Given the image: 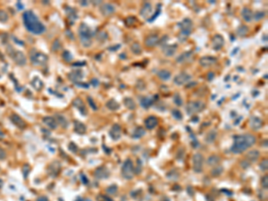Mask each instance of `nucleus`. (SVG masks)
Here are the masks:
<instances>
[{
    "mask_svg": "<svg viewBox=\"0 0 268 201\" xmlns=\"http://www.w3.org/2000/svg\"><path fill=\"white\" fill-rule=\"evenodd\" d=\"M256 142V138L252 134H244L234 136V143L232 147V152L233 154H241L249 147H252Z\"/></svg>",
    "mask_w": 268,
    "mask_h": 201,
    "instance_id": "nucleus-1",
    "label": "nucleus"
},
{
    "mask_svg": "<svg viewBox=\"0 0 268 201\" xmlns=\"http://www.w3.org/2000/svg\"><path fill=\"white\" fill-rule=\"evenodd\" d=\"M24 24L28 30L34 34H41L45 31V26L40 22L38 17L31 11H27L23 14Z\"/></svg>",
    "mask_w": 268,
    "mask_h": 201,
    "instance_id": "nucleus-2",
    "label": "nucleus"
},
{
    "mask_svg": "<svg viewBox=\"0 0 268 201\" xmlns=\"http://www.w3.org/2000/svg\"><path fill=\"white\" fill-rule=\"evenodd\" d=\"M178 26L180 28V32L178 37L179 40L180 41H183V40H187V38L191 33V29H192V26H193L192 21L189 18H186L179 23Z\"/></svg>",
    "mask_w": 268,
    "mask_h": 201,
    "instance_id": "nucleus-3",
    "label": "nucleus"
},
{
    "mask_svg": "<svg viewBox=\"0 0 268 201\" xmlns=\"http://www.w3.org/2000/svg\"><path fill=\"white\" fill-rule=\"evenodd\" d=\"M79 34L82 44L85 47H89L91 44V38H92V32L89 28L84 23H81L79 28Z\"/></svg>",
    "mask_w": 268,
    "mask_h": 201,
    "instance_id": "nucleus-4",
    "label": "nucleus"
},
{
    "mask_svg": "<svg viewBox=\"0 0 268 201\" xmlns=\"http://www.w3.org/2000/svg\"><path fill=\"white\" fill-rule=\"evenodd\" d=\"M205 107H206V105L202 101H190L186 106V112L189 115H192L203 111Z\"/></svg>",
    "mask_w": 268,
    "mask_h": 201,
    "instance_id": "nucleus-5",
    "label": "nucleus"
},
{
    "mask_svg": "<svg viewBox=\"0 0 268 201\" xmlns=\"http://www.w3.org/2000/svg\"><path fill=\"white\" fill-rule=\"evenodd\" d=\"M122 175L126 180L132 179L134 175V166L132 159L128 158L124 161L122 166Z\"/></svg>",
    "mask_w": 268,
    "mask_h": 201,
    "instance_id": "nucleus-6",
    "label": "nucleus"
},
{
    "mask_svg": "<svg viewBox=\"0 0 268 201\" xmlns=\"http://www.w3.org/2000/svg\"><path fill=\"white\" fill-rule=\"evenodd\" d=\"M192 162H193V165H192V169L195 172L199 173L203 171V163H204V158L201 154L197 153L195 154L192 158Z\"/></svg>",
    "mask_w": 268,
    "mask_h": 201,
    "instance_id": "nucleus-7",
    "label": "nucleus"
},
{
    "mask_svg": "<svg viewBox=\"0 0 268 201\" xmlns=\"http://www.w3.org/2000/svg\"><path fill=\"white\" fill-rule=\"evenodd\" d=\"M191 76L189 73L181 72L180 74H177L174 78V82L178 86H181V85H184V84L188 83L189 81H191Z\"/></svg>",
    "mask_w": 268,
    "mask_h": 201,
    "instance_id": "nucleus-8",
    "label": "nucleus"
},
{
    "mask_svg": "<svg viewBox=\"0 0 268 201\" xmlns=\"http://www.w3.org/2000/svg\"><path fill=\"white\" fill-rule=\"evenodd\" d=\"M159 37L157 34H151L148 36L145 40V46L147 47H154L159 44Z\"/></svg>",
    "mask_w": 268,
    "mask_h": 201,
    "instance_id": "nucleus-9",
    "label": "nucleus"
},
{
    "mask_svg": "<svg viewBox=\"0 0 268 201\" xmlns=\"http://www.w3.org/2000/svg\"><path fill=\"white\" fill-rule=\"evenodd\" d=\"M112 140H118L121 139V136H122V128L120 126L118 123H115V125H113L112 129L110 130V132H109Z\"/></svg>",
    "mask_w": 268,
    "mask_h": 201,
    "instance_id": "nucleus-10",
    "label": "nucleus"
},
{
    "mask_svg": "<svg viewBox=\"0 0 268 201\" xmlns=\"http://www.w3.org/2000/svg\"><path fill=\"white\" fill-rule=\"evenodd\" d=\"M212 41H213V47L215 50H220L224 45V39L222 35H219V34L215 35Z\"/></svg>",
    "mask_w": 268,
    "mask_h": 201,
    "instance_id": "nucleus-11",
    "label": "nucleus"
},
{
    "mask_svg": "<svg viewBox=\"0 0 268 201\" xmlns=\"http://www.w3.org/2000/svg\"><path fill=\"white\" fill-rule=\"evenodd\" d=\"M100 12L104 16H108L115 12V6L112 4L106 3L100 7Z\"/></svg>",
    "mask_w": 268,
    "mask_h": 201,
    "instance_id": "nucleus-12",
    "label": "nucleus"
},
{
    "mask_svg": "<svg viewBox=\"0 0 268 201\" xmlns=\"http://www.w3.org/2000/svg\"><path fill=\"white\" fill-rule=\"evenodd\" d=\"M109 174H110V172L107 170V168L105 167V166H100V167L97 168L95 172H94L95 177L98 178V179H99V180L107 178L109 176Z\"/></svg>",
    "mask_w": 268,
    "mask_h": 201,
    "instance_id": "nucleus-13",
    "label": "nucleus"
},
{
    "mask_svg": "<svg viewBox=\"0 0 268 201\" xmlns=\"http://www.w3.org/2000/svg\"><path fill=\"white\" fill-rule=\"evenodd\" d=\"M249 125L254 130H257L263 126V122L259 117L252 116L250 118V121H249Z\"/></svg>",
    "mask_w": 268,
    "mask_h": 201,
    "instance_id": "nucleus-14",
    "label": "nucleus"
},
{
    "mask_svg": "<svg viewBox=\"0 0 268 201\" xmlns=\"http://www.w3.org/2000/svg\"><path fill=\"white\" fill-rule=\"evenodd\" d=\"M158 124V120L155 116H149L145 120V126L148 130H153Z\"/></svg>",
    "mask_w": 268,
    "mask_h": 201,
    "instance_id": "nucleus-15",
    "label": "nucleus"
},
{
    "mask_svg": "<svg viewBox=\"0 0 268 201\" xmlns=\"http://www.w3.org/2000/svg\"><path fill=\"white\" fill-rule=\"evenodd\" d=\"M217 62V59L214 57H203L200 58L199 60V64L204 66V67H208V66H211L214 64H215Z\"/></svg>",
    "mask_w": 268,
    "mask_h": 201,
    "instance_id": "nucleus-16",
    "label": "nucleus"
},
{
    "mask_svg": "<svg viewBox=\"0 0 268 201\" xmlns=\"http://www.w3.org/2000/svg\"><path fill=\"white\" fill-rule=\"evenodd\" d=\"M177 50V45H164L163 47V52L167 57H173Z\"/></svg>",
    "mask_w": 268,
    "mask_h": 201,
    "instance_id": "nucleus-17",
    "label": "nucleus"
},
{
    "mask_svg": "<svg viewBox=\"0 0 268 201\" xmlns=\"http://www.w3.org/2000/svg\"><path fill=\"white\" fill-rule=\"evenodd\" d=\"M151 12H152V5H151V4L146 2L142 5V8L140 9L139 14H140V15L143 18H148V16H149V15L151 14Z\"/></svg>",
    "mask_w": 268,
    "mask_h": 201,
    "instance_id": "nucleus-18",
    "label": "nucleus"
},
{
    "mask_svg": "<svg viewBox=\"0 0 268 201\" xmlns=\"http://www.w3.org/2000/svg\"><path fill=\"white\" fill-rule=\"evenodd\" d=\"M43 123H44L48 128H50V129L52 130H55L57 127V125H58L57 120L55 118L49 117V116L48 117H45L44 119H43Z\"/></svg>",
    "mask_w": 268,
    "mask_h": 201,
    "instance_id": "nucleus-19",
    "label": "nucleus"
},
{
    "mask_svg": "<svg viewBox=\"0 0 268 201\" xmlns=\"http://www.w3.org/2000/svg\"><path fill=\"white\" fill-rule=\"evenodd\" d=\"M31 60L36 64H41L46 61V57L40 53H35L34 56H31Z\"/></svg>",
    "mask_w": 268,
    "mask_h": 201,
    "instance_id": "nucleus-20",
    "label": "nucleus"
},
{
    "mask_svg": "<svg viewBox=\"0 0 268 201\" xmlns=\"http://www.w3.org/2000/svg\"><path fill=\"white\" fill-rule=\"evenodd\" d=\"M11 120H12V122L15 123V125H16L17 127H19V128H22H22H24V127L26 126L24 121H23L19 115H13L11 116Z\"/></svg>",
    "mask_w": 268,
    "mask_h": 201,
    "instance_id": "nucleus-21",
    "label": "nucleus"
},
{
    "mask_svg": "<svg viewBox=\"0 0 268 201\" xmlns=\"http://www.w3.org/2000/svg\"><path fill=\"white\" fill-rule=\"evenodd\" d=\"M259 156H260V153L257 150H251L248 152V154L246 155V158H247V161L249 162H256L257 158H259Z\"/></svg>",
    "mask_w": 268,
    "mask_h": 201,
    "instance_id": "nucleus-22",
    "label": "nucleus"
},
{
    "mask_svg": "<svg viewBox=\"0 0 268 201\" xmlns=\"http://www.w3.org/2000/svg\"><path fill=\"white\" fill-rule=\"evenodd\" d=\"M155 102V99L153 98H150V97H145L143 99H141L140 100V106L145 108V109H148L149 106H151Z\"/></svg>",
    "mask_w": 268,
    "mask_h": 201,
    "instance_id": "nucleus-23",
    "label": "nucleus"
},
{
    "mask_svg": "<svg viewBox=\"0 0 268 201\" xmlns=\"http://www.w3.org/2000/svg\"><path fill=\"white\" fill-rule=\"evenodd\" d=\"M241 16L246 22H250L253 19V13L249 8L245 7L241 12Z\"/></svg>",
    "mask_w": 268,
    "mask_h": 201,
    "instance_id": "nucleus-24",
    "label": "nucleus"
},
{
    "mask_svg": "<svg viewBox=\"0 0 268 201\" xmlns=\"http://www.w3.org/2000/svg\"><path fill=\"white\" fill-rule=\"evenodd\" d=\"M192 54H193V52H192V51L184 52V53H182L180 56H179L178 57H177V59H176V62H177V63H180V64H181V63H184V62H186V61H188L189 59H191V58Z\"/></svg>",
    "mask_w": 268,
    "mask_h": 201,
    "instance_id": "nucleus-25",
    "label": "nucleus"
},
{
    "mask_svg": "<svg viewBox=\"0 0 268 201\" xmlns=\"http://www.w3.org/2000/svg\"><path fill=\"white\" fill-rule=\"evenodd\" d=\"M105 106L109 110H112V111H116L120 108V104L115 99H110L109 101H107Z\"/></svg>",
    "mask_w": 268,
    "mask_h": 201,
    "instance_id": "nucleus-26",
    "label": "nucleus"
},
{
    "mask_svg": "<svg viewBox=\"0 0 268 201\" xmlns=\"http://www.w3.org/2000/svg\"><path fill=\"white\" fill-rule=\"evenodd\" d=\"M74 130L75 131L79 134H84L86 132V126L81 122H75Z\"/></svg>",
    "mask_w": 268,
    "mask_h": 201,
    "instance_id": "nucleus-27",
    "label": "nucleus"
},
{
    "mask_svg": "<svg viewBox=\"0 0 268 201\" xmlns=\"http://www.w3.org/2000/svg\"><path fill=\"white\" fill-rule=\"evenodd\" d=\"M74 105L75 106L80 110V112L82 114V115H86L87 114V111H86V108H85V106H84V104H83V102L81 101V99H76L74 100Z\"/></svg>",
    "mask_w": 268,
    "mask_h": 201,
    "instance_id": "nucleus-28",
    "label": "nucleus"
},
{
    "mask_svg": "<svg viewBox=\"0 0 268 201\" xmlns=\"http://www.w3.org/2000/svg\"><path fill=\"white\" fill-rule=\"evenodd\" d=\"M216 135H217L216 130H210L208 133L207 134V137H206L205 140L207 142H208V143H213L215 140V139H216Z\"/></svg>",
    "mask_w": 268,
    "mask_h": 201,
    "instance_id": "nucleus-29",
    "label": "nucleus"
},
{
    "mask_svg": "<svg viewBox=\"0 0 268 201\" xmlns=\"http://www.w3.org/2000/svg\"><path fill=\"white\" fill-rule=\"evenodd\" d=\"M123 104H124V106H125L128 109H130V110H134V109L136 108V104H135V102L133 101V99H131V98H125V99H123Z\"/></svg>",
    "mask_w": 268,
    "mask_h": 201,
    "instance_id": "nucleus-30",
    "label": "nucleus"
},
{
    "mask_svg": "<svg viewBox=\"0 0 268 201\" xmlns=\"http://www.w3.org/2000/svg\"><path fill=\"white\" fill-rule=\"evenodd\" d=\"M220 162V158L219 157L215 156V155H212L210 156L208 158V161L207 163L210 166H216Z\"/></svg>",
    "mask_w": 268,
    "mask_h": 201,
    "instance_id": "nucleus-31",
    "label": "nucleus"
},
{
    "mask_svg": "<svg viewBox=\"0 0 268 201\" xmlns=\"http://www.w3.org/2000/svg\"><path fill=\"white\" fill-rule=\"evenodd\" d=\"M145 133H146V131H145V130L143 129V127L139 126V127L135 129L133 134H132V138L133 139H140L141 137H143L145 135Z\"/></svg>",
    "mask_w": 268,
    "mask_h": 201,
    "instance_id": "nucleus-32",
    "label": "nucleus"
},
{
    "mask_svg": "<svg viewBox=\"0 0 268 201\" xmlns=\"http://www.w3.org/2000/svg\"><path fill=\"white\" fill-rule=\"evenodd\" d=\"M157 75H158V77L162 81H164L170 80V78H171V72H169V71H167V70H161V71H159V72H157Z\"/></svg>",
    "mask_w": 268,
    "mask_h": 201,
    "instance_id": "nucleus-33",
    "label": "nucleus"
},
{
    "mask_svg": "<svg viewBox=\"0 0 268 201\" xmlns=\"http://www.w3.org/2000/svg\"><path fill=\"white\" fill-rule=\"evenodd\" d=\"M14 60H15L17 64H25V62H26V60H25L24 56H23L22 53L18 52V51H17V52H15V57H14Z\"/></svg>",
    "mask_w": 268,
    "mask_h": 201,
    "instance_id": "nucleus-34",
    "label": "nucleus"
},
{
    "mask_svg": "<svg viewBox=\"0 0 268 201\" xmlns=\"http://www.w3.org/2000/svg\"><path fill=\"white\" fill-rule=\"evenodd\" d=\"M249 32V27L246 25H241L237 29V34L240 37H245Z\"/></svg>",
    "mask_w": 268,
    "mask_h": 201,
    "instance_id": "nucleus-35",
    "label": "nucleus"
},
{
    "mask_svg": "<svg viewBox=\"0 0 268 201\" xmlns=\"http://www.w3.org/2000/svg\"><path fill=\"white\" fill-rule=\"evenodd\" d=\"M131 50H132V52L133 53L134 55H137V56H139V55H140L141 54V47H140V45L139 43H133L132 45V47H131Z\"/></svg>",
    "mask_w": 268,
    "mask_h": 201,
    "instance_id": "nucleus-36",
    "label": "nucleus"
},
{
    "mask_svg": "<svg viewBox=\"0 0 268 201\" xmlns=\"http://www.w3.org/2000/svg\"><path fill=\"white\" fill-rule=\"evenodd\" d=\"M82 72L81 71H76V72H73L71 73L70 77L72 79V81H81L82 79Z\"/></svg>",
    "mask_w": 268,
    "mask_h": 201,
    "instance_id": "nucleus-37",
    "label": "nucleus"
},
{
    "mask_svg": "<svg viewBox=\"0 0 268 201\" xmlns=\"http://www.w3.org/2000/svg\"><path fill=\"white\" fill-rule=\"evenodd\" d=\"M222 172H223V167L222 166H215V169L212 170L211 174L213 176H215V177H218V176H220L222 174Z\"/></svg>",
    "mask_w": 268,
    "mask_h": 201,
    "instance_id": "nucleus-38",
    "label": "nucleus"
},
{
    "mask_svg": "<svg viewBox=\"0 0 268 201\" xmlns=\"http://www.w3.org/2000/svg\"><path fill=\"white\" fill-rule=\"evenodd\" d=\"M136 22H137V19H136L135 17H133V16H130V17L126 18V20H125V24H126L127 26L131 27V26H133L134 24L136 23Z\"/></svg>",
    "mask_w": 268,
    "mask_h": 201,
    "instance_id": "nucleus-39",
    "label": "nucleus"
},
{
    "mask_svg": "<svg viewBox=\"0 0 268 201\" xmlns=\"http://www.w3.org/2000/svg\"><path fill=\"white\" fill-rule=\"evenodd\" d=\"M172 115H173V117L174 118H175L176 120H182V115H181V113L179 111L178 109H173L172 110Z\"/></svg>",
    "mask_w": 268,
    "mask_h": 201,
    "instance_id": "nucleus-40",
    "label": "nucleus"
},
{
    "mask_svg": "<svg viewBox=\"0 0 268 201\" xmlns=\"http://www.w3.org/2000/svg\"><path fill=\"white\" fill-rule=\"evenodd\" d=\"M57 123H60V124H62V126L63 127H66L67 126V122H66V120H65V118L64 117V116H62V115H57Z\"/></svg>",
    "mask_w": 268,
    "mask_h": 201,
    "instance_id": "nucleus-41",
    "label": "nucleus"
},
{
    "mask_svg": "<svg viewBox=\"0 0 268 201\" xmlns=\"http://www.w3.org/2000/svg\"><path fill=\"white\" fill-rule=\"evenodd\" d=\"M174 102L178 106H180L182 105V99L180 96V94H178V93H175L174 94Z\"/></svg>",
    "mask_w": 268,
    "mask_h": 201,
    "instance_id": "nucleus-42",
    "label": "nucleus"
},
{
    "mask_svg": "<svg viewBox=\"0 0 268 201\" xmlns=\"http://www.w3.org/2000/svg\"><path fill=\"white\" fill-rule=\"evenodd\" d=\"M118 190V188L116 185H111L110 187H108L106 189V192L109 194V195H115Z\"/></svg>",
    "mask_w": 268,
    "mask_h": 201,
    "instance_id": "nucleus-43",
    "label": "nucleus"
},
{
    "mask_svg": "<svg viewBox=\"0 0 268 201\" xmlns=\"http://www.w3.org/2000/svg\"><path fill=\"white\" fill-rule=\"evenodd\" d=\"M268 165V161L266 158H265V159H263L262 161H261V163L259 164V167L261 168V170H263V171H266L267 170V166Z\"/></svg>",
    "mask_w": 268,
    "mask_h": 201,
    "instance_id": "nucleus-44",
    "label": "nucleus"
},
{
    "mask_svg": "<svg viewBox=\"0 0 268 201\" xmlns=\"http://www.w3.org/2000/svg\"><path fill=\"white\" fill-rule=\"evenodd\" d=\"M265 15H266V14H265L264 12H257V13H256V15H253V17H255V19H256V21H259V20H261L262 18H264Z\"/></svg>",
    "mask_w": 268,
    "mask_h": 201,
    "instance_id": "nucleus-45",
    "label": "nucleus"
},
{
    "mask_svg": "<svg viewBox=\"0 0 268 201\" xmlns=\"http://www.w3.org/2000/svg\"><path fill=\"white\" fill-rule=\"evenodd\" d=\"M64 59L65 61L69 62V61H71V60L73 59V57H72V55H71L68 51H65V52L64 53Z\"/></svg>",
    "mask_w": 268,
    "mask_h": 201,
    "instance_id": "nucleus-46",
    "label": "nucleus"
},
{
    "mask_svg": "<svg viewBox=\"0 0 268 201\" xmlns=\"http://www.w3.org/2000/svg\"><path fill=\"white\" fill-rule=\"evenodd\" d=\"M88 102H89V104L90 105V106H91L92 109H94V110H97V109H98V107H97L95 102L93 101V99H92L90 97H88Z\"/></svg>",
    "mask_w": 268,
    "mask_h": 201,
    "instance_id": "nucleus-47",
    "label": "nucleus"
},
{
    "mask_svg": "<svg viewBox=\"0 0 268 201\" xmlns=\"http://www.w3.org/2000/svg\"><path fill=\"white\" fill-rule=\"evenodd\" d=\"M261 183H262V187L264 188V189H267V175H266V176H264L263 177V179H262V182H261Z\"/></svg>",
    "mask_w": 268,
    "mask_h": 201,
    "instance_id": "nucleus-48",
    "label": "nucleus"
},
{
    "mask_svg": "<svg viewBox=\"0 0 268 201\" xmlns=\"http://www.w3.org/2000/svg\"><path fill=\"white\" fill-rule=\"evenodd\" d=\"M159 14H160V8H158V11H156V14L154 15V16H153V17H151L150 19H149V23H150V22H153V21H154V20H155V19H156L157 16H158V15H159Z\"/></svg>",
    "mask_w": 268,
    "mask_h": 201,
    "instance_id": "nucleus-49",
    "label": "nucleus"
},
{
    "mask_svg": "<svg viewBox=\"0 0 268 201\" xmlns=\"http://www.w3.org/2000/svg\"><path fill=\"white\" fill-rule=\"evenodd\" d=\"M214 78H215V73L214 72H210L208 73V79L209 81H212Z\"/></svg>",
    "mask_w": 268,
    "mask_h": 201,
    "instance_id": "nucleus-50",
    "label": "nucleus"
},
{
    "mask_svg": "<svg viewBox=\"0 0 268 201\" xmlns=\"http://www.w3.org/2000/svg\"><path fill=\"white\" fill-rule=\"evenodd\" d=\"M241 165H244V166H242L243 168H248L249 166V161H246L244 160L243 162H241Z\"/></svg>",
    "mask_w": 268,
    "mask_h": 201,
    "instance_id": "nucleus-51",
    "label": "nucleus"
},
{
    "mask_svg": "<svg viewBox=\"0 0 268 201\" xmlns=\"http://www.w3.org/2000/svg\"><path fill=\"white\" fill-rule=\"evenodd\" d=\"M5 158V151L0 147V159H4Z\"/></svg>",
    "mask_w": 268,
    "mask_h": 201,
    "instance_id": "nucleus-52",
    "label": "nucleus"
},
{
    "mask_svg": "<svg viewBox=\"0 0 268 201\" xmlns=\"http://www.w3.org/2000/svg\"><path fill=\"white\" fill-rule=\"evenodd\" d=\"M69 147H70V149H74V152H76V150H77V147L75 146L74 143H71Z\"/></svg>",
    "mask_w": 268,
    "mask_h": 201,
    "instance_id": "nucleus-53",
    "label": "nucleus"
},
{
    "mask_svg": "<svg viewBox=\"0 0 268 201\" xmlns=\"http://www.w3.org/2000/svg\"><path fill=\"white\" fill-rule=\"evenodd\" d=\"M37 201H48V199L46 198V197H40V199H38Z\"/></svg>",
    "mask_w": 268,
    "mask_h": 201,
    "instance_id": "nucleus-54",
    "label": "nucleus"
},
{
    "mask_svg": "<svg viewBox=\"0 0 268 201\" xmlns=\"http://www.w3.org/2000/svg\"><path fill=\"white\" fill-rule=\"evenodd\" d=\"M92 84H94V86H98V81L96 79H93V80H92Z\"/></svg>",
    "mask_w": 268,
    "mask_h": 201,
    "instance_id": "nucleus-55",
    "label": "nucleus"
},
{
    "mask_svg": "<svg viewBox=\"0 0 268 201\" xmlns=\"http://www.w3.org/2000/svg\"><path fill=\"white\" fill-rule=\"evenodd\" d=\"M105 200L106 201H113L112 199H109V198H106V197H105Z\"/></svg>",
    "mask_w": 268,
    "mask_h": 201,
    "instance_id": "nucleus-56",
    "label": "nucleus"
},
{
    "mask_svg": "<svg viewBox=\"0 0 268 201\" xmlns=\"http://www.w3.org/2000/svg\"><path fill=\"white\" fill-rule=\"evenodd\" d=\"M85 201H90V200H85Z\"/></svg>",
    "mask_w": 268,
    "mask_h": 201,
    "instance_id": "nucleus-57",
    "label": "nucleus"
}]
</instances>
